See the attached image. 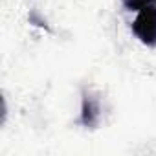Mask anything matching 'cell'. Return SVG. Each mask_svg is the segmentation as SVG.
Listing matches in <instances>:
<instances>
[{
	"label": "cell",
	"mask_w": 156,
	"mask_h": 156,
	"mask_svg": "<svg viewBox=\"0 0 156 156\" xmlns=\"http://www.w3.org/2000/svg\"><path fill=\"white\" fill-rule=\"evenodd\" d=\"M132 31L140 39V42L156 46V6H149L138 13L132 22Z\"/></svg>",
	"instance_id": "cell-1"
},
{
	"label": "cell",
	"mask_w": 156,
	"mask_h": 156,
	"mask_svg": "<svg viewBox=\"0 0 156 156\" xmlns=\"http://www.w3.org/2000/svg\"><path fill=\"white\" fill-rule=\"evenodd\" d=\"M101 112V107H99V99L90 96V94H85L83 96V112H81V123L85 127H90L94 129L99 121V114Z\"/></svg>",
	"instance_id": "cell-2"
},
{
	"label": "cell",
	"mask_w": 156,
	"mask_h": 156,
	"mask_svg": "<svg viewBox=\"0 0 156 156\" xmlns=\"http://www.w3.org/2000/svg\"><path fill=\"white\" fill-rule=\"evenodd\" d=\"M123 6L130 11H141L149 6H154L156 4V0H121Z\"/></svg>",
	"instance_id": "cell-3"
}]
</instances>
